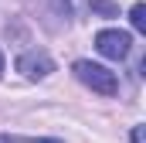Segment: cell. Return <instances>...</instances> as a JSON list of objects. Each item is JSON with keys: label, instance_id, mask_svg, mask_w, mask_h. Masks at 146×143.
Wrapping results in <instances>:
<instances>
[{"label": "cell", "instance_id": "obj_1", "mask_svg": "<svg viewBox=\"0 0 146 143\" xmlns=\"http://www.w3.org/2000/svg\"><path fill=\"white\" fill-rule=\"evenodd\" d=\"M75 78L82 82V85H88L92 92H99V96H115L119 92V78H115V72H109L106 65H95V61H75Z\"/></svg>", "mask_w": 146, "mask_h": 143}, {"label": "cell", "instance_id": "obj_2", "mask_svg": "<svg viewBox=\"0 0 146 143\" xmlns=\"http://www.w3.org/2000/svg\"><path fill=\"white\" fill-rule=\"evenodd\" d=\"M95 48H99V55H106V58H112V61H122V58L129 55V48H133V37L126 34V31L106 27V31L95 34Z\"/></svg>", "mask_w": 146, "mask_h": 143}, {"label": "cell", "instance_id": "obj_3", "mask_svg": "<svg viewBox=\"0 0 146 143\" xmlns=\"http://www.w3.org/2000/svg\"><path fill=\"white\" fill-rule=\"evenodd\" d=\"M17 72L24 75V78H31V82H41V78H48L51 72H54V58L48 55V51H24L21 58H17Z\"/></svg>", "mask_w": 146, "mask_h": 143}, {"label": "cell", "instance_id": "obj_4", "mask_svg": "<svg viewBox=\"0 0 146 143\" xmlns=\"http://www.w3.org/2000/svg\"><path fill=\"white\" fill-rule=\"evenodd\" d=\"M129 21H133V27H136L139 34L146 31V7H143V3H133V10H129Z\"/></svg>", "mask_w": 146, "mask_h": 143}, {"label": "cell", "instance_id": "obj_5", "mask_svg": "<svg viewBox=\"0 0 146 143\" xmlns=\"http://www.w3.org/2000/svg\"><path fill=\"white\" fill-rule=\"evenodd\" d=\"M0 143H61V140H44V136H0Z\"/></svg>", "mask_w": 146, "mask_h": 143}, {"label": "cell", "instance_id": "obj_6", "mask_svg": "<svg viewBox=\"0 0 146 143\" xmlns=\"http://www.w3.org/2000/svg\"><path fill=\"white\" fill-rule=\"evenodd\" d=\"M92 10H102V14H115V7L106 3V0H92Z\"/></svg>", "mask_w": 146, "mask_h": 143}, {"label": "cell", "instance_id": "obj_7", "mask_svg": "<svg viewBox=\"0 0 146 143\" xmlns=\"http://www.w3.org/2000/svg\"><path fill=\"white\" fill-rule=\"evenodd\" d=\"M129 140H133V143H146V130H143V126H133Z\"/></svg>", "mask_w": 146, "mask_h": 143}, {"label": "cell", "instance_id": "obj_8", "mask_svg": "<svg viewBox=\"0 0 146 143\" xmlns=\"http://www.w3.org/2000/svg\"><path fill=\"white\" fill-rule=\"evenodd\" d=\"M0 75H3V55H0Z\"/></svg>", "mask_w": 146, "mask_h": 143}]
</instances>
